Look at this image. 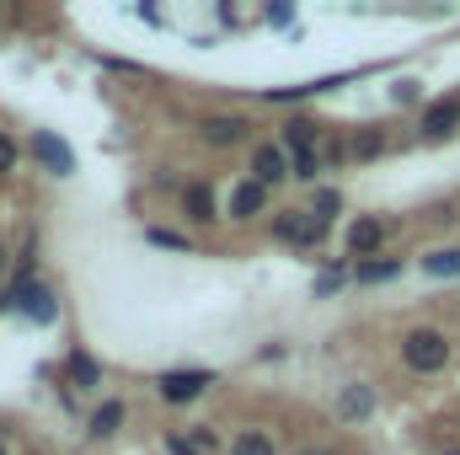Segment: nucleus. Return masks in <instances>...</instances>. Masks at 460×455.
Wrapping results in <instances>:
<instances>
[{
  "instance_id": "nucleus-1",
  "label": "nucleus",
  "mask_w": 460,
  "mask_h": 455,
  "mask_svg": "<svg viewBox=\"0 0 460 455\" xmlns=\"http://www.w3.org/2000/svg\"><path fill=\"white\" fill-rule=\"evenodd\" d=\"M402 364H407L412 375H439V370L450 364V338H445V327H412V333H402Z\"/></svg>"
},
{
  "instance_id": "nucleus-2",
  "label": "nucleus",
  "mask_w": 460,
  "mask_h": 455,
  "mask_svg": "<svg viewBox=\"0 0 460 455\" xmlns=\"http://www.w3.org/2000/svg\"><path fill=\"white\" fill-rule=\"evenodd\" d=\"M209 386H215V370H166V375H155V397H161L166 407H188V402H199Z\"/></svg>"
},
{
  "instance_id": "nucleus-3",
  "label": "nucleus",
  "mask_w": 460,
  "mask_h": 455,
  "mask_svg": "<svg viewBox=\"0 0 460 455\" xmlns=\"http://www.w3.org/2000/svg\"><path fill=\"white\" fill-rule=\"evenodd\" d=\"M5 306H11V311H22V317H27V322H38V327H49V322L59 317L54 290H49V284H38V279H32V284H11V290H5Z\"/></svg>"
},
{
  "instance_id": "nucleus-4",
  "label": "nucleus",
  "mask_w": 460,
  "mask_h": 455,
  "mask_svg": "<svg viewBox=\"0 0 460 455\" xmlns=\"http://www.w3.org/2000/svg\"><path fill=\"white\" fill-rule=\"evenodd\" d=\"M252 183H262V188H279L284 177H295V166H289V150L284 145H273V139H262V145H252Z\"/></svg>"
},
{
  "instance_id": "nucleus-5",
  "label": "nucleus",
  "mask_w": 460,
  "mask_h": 455,
  "mask_svg": "<svg viewBox=\"0 0 460 455\" xmlns=\"http://www.w3.org/2000/svg\"><path fill=\"white\" fill-rule=\"evenodd\" d=\"M273 236L289 241V246H316V241L327 236V226H322L311 210H279V215H273Z\"/></svg>"
},
{
  "instance_id": "nucleus-6",
  "label": "nucleus",
  "mask_w": 460,
  "mask_h": 455,
  "mask_svg": "<svg viewBox=\"0 0 460 455\" xmlns=\"http://www.w3.org/2000/svg\"><path fill=\"white\" fill-rule=\"evenodd\" d=\"M27 145H32V156H38L43 172H54V177H70V172H75V150H70L65 139H54L49 129H32Z\"/></svg>"
},
{
  "instance_id": "nucleus-7",
  "label": "nucleus",
  "mask_w": 460,
  "mask_h": 455,
  "mask_svg": "<svg viewBox=\"0 0 460 455\" xmlns=\"http://www.w3.org/2000/svg\"><path fill=\"white\" fill-rule=\"evenodd\" d=\"M246 129H252V123H246L241 113H209L204 123H199V139H204L209 150H230V145L246 139Z\"/></svg>"
},
{
  "instance_id": "nucleus-8",
  "label": "nucleus",
  "mask_w": 460,
  "mask_h": 455,
  "mask_svg": "<svg viewBox=\"0 0 460 455\" xmlns=\"http://www.w3.org/2000/svg\"><path fill=\"white\" fill-rule=\"evenodd\" d=\"M348 257H358V263H369L380 246H385V220H375V215H358L353 226H348Z\"/></svg>"
},
{
  "instance_id": "nucleus-9",
  "label": "nucleus",
  "mask_w": 460,
  "mask_h": 455,
  "mask_svg": "<svg viewBox=\"0 0 460 455\" xmlns=\"http://www.w3.org/2000/svg\"><path fill=\"white\" fill-rule=\"evenodd\" d=\"M262 210H268V188H262V183H252V177L230 183V199H226V215H230V220H257Z\"/></svg>"
},
{
  "instance_id": "nucleus-10",
  "label": "nucleus",
  "mask_w": 460,
  "mask_h": 455,
  "mask_svg": "<svg viewBox=\"0 0 460 455\" xmlns=\"http://www.w3.org/2000/svg\"><path fill=\"white\" fill-rule=\"evenodd\" d=\"M460 129V97H445V103H429L423 118H418V134L423 139H450Z\"/></svg>"
},
{
  "instance_id": "nucleus-11",
  "label": "nucleus",
  "mask_w": 460,
  "mask_h": 455,
  "mask_svg": "<svg viewBox=\"0 0 460 455\" xmlns=\"http://www.w3.org/2000/svg\"><path fill=\"white\" fill-rule=\"evenodd\" d=\"M182 215H188V220H199V226L226 220V215H220V199H215V188H209V183H188V188H182Z\"/></svg>"
},
{
  "instance_id": "nucleus-12",
  "label": "nucleus",
  "mask_w": 460,
  "mask_h": 455,
  "mask_svg": "<svg viewBox=\"0 0 460 455\" xmlns=\"http://www.w3.org/2000/svg\"><path fill=\"white\" fill-rule=\"evenodd\" d=\"M369 413H375V386H364V380L343 386V397H338V418H343V424H364Z\"/></svg>"
},
{
  "instance_id": "nucleus-13",
  "label": "nucleus",
  "mask_w": 460,
  "mask_h": 455,
  "mask_svg": "<svg viewBox=\"0 0 460 455\" xmlns=\"http://www.w3.org/2000/svg\"><path fill=\"white\" fill-rule=\"evenodd\" d=\"M123 418H128V402H123V397H108V402H97V413L86 418V434H92V440H108V434L123 429Z\"/></svg>"
},
{
  "instance_id": "nucleus-14",
  "label": "nucleus",
  "mask_w": 460,
  "mask_h": 455,
  "mask_svg": "<svg viewBox=\"0 0 460 455\" xmlns=\"http://www.w3.org/2000/svg\"><path fill=\"white\" fill-rule=\"evenodd\" d=\"M65 380H70V386H81V391H102V364H97L92 353H81V348H75V353L65 359Z\"/></svg>"
},
{
  "instance_id": "nucleus-15",
  "label": "nucleus",
  "mask_w": 460,
  "mask_h": 455,
  "mask_svg": "<svg viewBox=\"0 0 460 455\" xmlns=\"http://www.w3.org/2000/svg\"><path fill=\"white\" fill-rule=\"evenodd\" d=\"M348 156H353V161H375V156H385V129H380V123H364V129L348 139Z\"/></svg>"
},
{
  "instance_id": "nucleus-16",
  "label": "nucleus",
  "mask_w": 460,
  "mask_h": 455,
  "mask_svg": "<svg viewBox=\"0 0 460 455\" xmlns=\"http://www.w3.org/2000/svg\"><path fill=\"white\" fill-rule=\"evenodd\" d=\"M402 273V257H369V263H353V284H385Z\"/></svg>"
},
{
  "instance_id": "nucleus-17",
  "label": "nucleus",
  "mask_w": 460,
  "mask_h": 455,
  "mask_svg": "<svg viewBox=\"0 0 460 455\" xmlns=\"http://www.w3.org/2000/svg\"><path fill=\"white\" fill-rule=\"evenodd\" d=\"M423 273H429V279H460V246H434V252H423Z\"/></svg>"
},
{
  "instance_id": "nucleus-18",
  "label": "nucleus",
  "mask_w": 460,
  "mask_h": 455,
  "mask_svg": "<svg viewBox=\"0 0 460 455\" xmlns=\"http://www.w3.org/2000/svg\"><path fill=\"white\" fill-rule=\"evenodd\" d=\"M316 139H322V123H311V118L284 123V150H316Z\"/></svg>"
},
{
  "instance_id": "nucleus-19",
  "label": "nucleus",
  "mask_w": 460,
  "mask_h": 455,
  "mask_svg": "<svg viewBox=\"0 0 460 455\" xmlns=\"http://www.w3.org/2000/svg\"><path fill=\"white\" fill-rule=\"evenodd\" d=\"M230 455H279V445H273L262 429H241V434L230 440Z\"/></svg>"
},
{
  "instance_id": "nucleus-20",
  "label": "nucleus",
  "mask_w": 460,
  "mask_h": 455,
  "mask_svg": "<svg viewBox=\"0 0 460 455\" xmlns=\"http://www.w3.org/2000/svg\"><path fill=\"white\" fill-rule=\"evenodd\" d=\"M338 210H343V193H338V188H316V199H311V215H316L322 226H332V220H338Z\"/></svg>"
},
{
  "instance_id": "nucleus-21",
  "label": "nucleus",
  "mask_w": 460,
  "mask_h": 455,
  "mask_svg": "<svg viewBox=\"0 0 460 455\" xmlns=\"http://www.w3.org/2000/svg\"><path fill=\"white\" fill-rule=\"evenodd\" d=\"M145 241H150V246H166V252H188V257H193V241H188L182 230H161V226H145Z\"/></svg>"
},
{
  "instance_id": "nucleus-22",
  "label": "nucleus",
  "mask_w": 460,
  "mask_h": 455,
  "mask_svg": "<svg viewBox=\"0 0 460 455\" xmlns=\"http://www.w3.org/2000/svg\"><path fill=\"white\" fill-rule=\"evenodd\" d=\"M289 166H295V183H316L322 177V156L316 150H289Z\"/></svg>"
},
{
  "instance_id": "nucleus-23",
  "label": "nucleus",
  "mask_w": 460,
  "mask_h": 455,
  "mask_svg": "<svg viewBox=\"0 0 460 455\" xmlns=\"http://www.w3.org/2000/svg\"><path fill=\"white\" fill-rule=\"evenodd\" d=\"M343 279H353V268H348L343 257H332V263L322 268V279H316V295H332V290H338Z\"/></svg>"
},
{
  "instance_id": "nucleus-24",
  "label": "nucleus",
  "mask_w": 460,
  "mask_h": 455,
  "mask_svg": "<svg viewBox=\"0 0 460 455\" xmlns=\"http://www.w3.org/2000/svg\"><path fill=\"white\" fill-rule=\"evenodd\" d=\"M16 161H22V145H16V134H5V129H0V177H11V172H16Z\"/></svg>"
},
{
  "instance_id": "nucleus-25",
  "label": "nucleus",
  "mask_w": 460,
  "mask_h": 455,
  "mask_svg": "<svg viewBox=\"0 0 460 455\" xmlns=\"http://www.w3.org/2000/svg\"><path fill=\"white\" fill-rule=\"evenodd\" d=\"M188 440H193V445H199V451H204V455H209V451H220V434H215L209 424H199V429H193Z\"/></svg>"
},
{
  "instance_id": "nucleus-26",
  "label": "nucleus",
  "mask_w": 460,
  "mask_h": 455,
  "mask_svg": "<svg viewBox=\"0 0 460 455\" xmlns=\"http://www.w3.org/2000/svg\"><path fill=\"white\" fill-rule=\"evenodd\" d=\"M166 455H204V451H199L188 434H166Z\"/></svg>"
},
{
  "instance_id": "nucleus-27",
  "label": "nucleus",
  "mask_w": 460,
  "mask_h": 455,
  "mask_svg": "<svg viewBox=\"0 0 460 455\" xmlns=\"http://www.w3.org/2000/svg\"><path fill=\"white\" fill-rule=\"evenodd\" d=\"M391 103H418V81H402V86H391Z\"/></svg>"
},
{
  "instance_id": "nucleus-28",
  "label": "nucleus",
  "mask_w": 460,
  "mask_h": 455,
  "mask_svg": "<svg viewBox=\"0 0 460 455\" xmlns=\"http://www.w3.org/2000/svg\"><path fill=\"white\" fill-rule=\"evenodd\" d=\"M268 22H273V27H289V22H295V11H289V5H268Z\"/></svg>"
},
{
  "instance_id": "nucleus-29",
  "label": "nucleus",
  "mask_w": 460,
  "mask_h": 455,
  "mask_svg": "<svg viewBox=\"0 0 460 455\" xmlns=\"http://www.w3.org/2000/svg\"><path fill=\"white\" fill-rule=\"evenodd\" d=\"M305 455H332V451H305Z\"/></svg>"
},
{
  "instance_id": "nucleus-30",
  "label": "nucleus",
  "mask_w": 460,
  "mask_h": 455,
  "mask_svg": "<svg viewBox=\"0 0 460 455\" xmlns=\"http://www.w3.org/2000/svg\"><path fill=\"white\" fill-rule=\"evenodd\" d=\"M0 268H5V246H0Z\"/></svg>"
},
{
  "instance_id": "nucleus-31",
  "label": "nucleus",
  "mask_w": 460,
  "mask_h": 455,
  "mask_svg": "<svg viewBox=\"0 0 460 455\" xmlns=\"http://www.w3.org/2000/svg\"><path fill=\"white\" fill-rule=\"evenodd\" d=\"M445 455H460V445H456V451H445Z\"/></svg>"
},
{
  "instance_id": "nucleus-32",
  "label": "nucleus",
  "mask_w": 460,
  "mask_h": 455,
  "mask_svg": "<svg viewBox=\"0 0 460 455\" xmlns=\"http://www.w3.org/2000/svg\"><path fill=\"white\" fill-rule=\"evenodd\" d=\"M0 455H11V451H5V445H0Z\"/></svg>"
}]
</instances>
